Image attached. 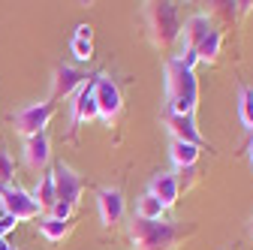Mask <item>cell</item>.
<instances>
[{
  "label": "cell",
  "instance_id": "obj_1",
  "mask_svg": "<svg viewBox=\"0 0 253 250\" xmlns=\"http://www.w3.org/2000/svg\"><path fill=\"white\" fill-rule=\"evenodd\" d=\"M163 76H166V100H169L166 112L196 118V106H199V79H196V73L181 67L175 57H169L166 67H163Z\"/></svg>",
  "mask_w": 253,
  "mask_h": 250
},
{
  "label": "cell",
  "instance_id": "obj_2",
  "mask_svg": "<svg viewBox=\"0 0 253 250\" xmlns=\"http://www.w3.org/2000/svg\"><path fill=\"white\" fill-rule=\"evenodd\" d=\"M184 235H190V226L178 220H142V217H133L130 223L133 250H172Z\"/></svg>",
  "mask_w": 253,
  "mask_h": 250
},
{
  "label": "cell",
  "instance_id": "obj_3",
  "mask_svg": "<svg viewBox=\"0 0 253 250\" xmlns=\"http://www.w3.org/2000/svg\"><path fill=\"white\" fill-rule=\"evenodd\" d=\"M145 24H148V37H151L154 48H169L181 37V18H178V6L172 0L145 3Z\"/></svg>",
  "mask_w": 253,
  "mask_h": 250
},
{
  "label": "cell",
  "instance_id": "obj_4",
  "mask_svg": "<svg viewBox=\"0 0 253 250\" xmlns=\"http://www.w3.org/2000/svg\"><path fill=\"white\" fill-rule=\"evenodd\" d=\"M57 106L51 100H42V103H30V106H21L18 112L9 115V124L15 127L18 136L30 139V136H37V133H45V127L51 124Z\"/></svg>",
  "mask_w": 253,
  "mask_h": 250
},
{
  "label": "cell",
  "instance_id": "obj_5",
  "mask_svg": "<svg viewBox=\"0 0 253 250\" xmlns=\"http://www.w3.org/2000/svg\"><path fill=\"white\" fill-rule=\"evenodd\" d=\"M90 82H93V97H97L100 118H103V124H109V127H112V124L121 118V112H124L121 87H118V82H115L109 73H97Z\"/></svg>",
  "mask_w": 253,
  "mask_h": 250
},
{
  "label": "cell",
  "instance_id": "obj_6",
  "mask_svg": "<svg viewBox=\"0 0 253 250\" xmlns=\"http://www.w3.org/2000/svg\"><path fill=\"white\" fill-rule=\"evenodd\" d=\"M51 175H54V196H57L54 205H63V208L76 211L79 202H82V193H84L82 175H79L73 166H67V163H57V166L51 169Z\"/></svg>",
  "mask_w": 253,
  "mask_h": 250
},
{
  "label": "cell",
  "instance_id": "obj_7",
  "mask_svg": "<svg viewBox=\"0 0 253 250\" xmlns=\"http://www.w3.org/2000/svg\"><path fill=\"white\" fill-rule=\"evenodd\" d=\"M0 205H3V214L15 217V220H37V217H42V211L34 202L30 190H24L18 184H9L0 190Z\"/></svg>",
  "mask_w": 253,
  "mask_h": 250
},
{
  "label": "cell",
  "instance_id": "obj_8",
  "mask_svg": "<svg viewBox=\"0 0 253 250\" xmlns=\"http://www.w3.org/2000/svg\"><path fill=\"white\" fill-rule=\"evenodd\" d=\"M70 136L76 139V130L79 124H87V121H97L100 118V109H97V97H93V82H84L76 93V100L70 103Z\"/></svg>",
  "mask_w": 253,
  "mask_h": 250
},
{
  "label": "cell",
  "instance_id": "obj_9",
  "mask_svg": "<svg viewBox=\"0 0 253 250\" xmlns=\"http://www.w3.org/2000/svg\"><path fill=\"white\" fill-rule=\"evenodd\" d=\"M97 208H100V223L112 229L124 217V193L121 187H100L97 190Z\"/></svg>",
  "mask_w": 253,
  "mask_h": 250
},
{
  "label": "cell",
  "instance_id": "obj_10",
  "mask_svg": "<svg viewBox=\"0 0 253 250\" xmlns=\"http://www.w3.org/2000/svg\"><path fill=\"white\" fill-rule=\"evenodd\" d=\"M87 82V76L82 73V70H76V67H70V64H60L57 70H54V76H51V103L54 100H67V97H73V93H79V87Z\"/></svg>",
  "mask_w": 253,
  "mask_h": 250
},
{
  "label": "cell",
  "instance_id": "obj_11",
  "mask_svg": "<svg viewBox=\"0 0 253 250\" xmlns=\"http://www.w3.org/2000/svg\"><path fill=\"white\" fill-rule=\"evenodd\" d=\"M214 27L211 15L208 12H193L184 24H181V51H196V45L208 37V30Z\"/></svg>",
  "mask_w": 253,
  "mask_h": 250
},
{
  "label": "cell",
  "instance_id": "obj_12",
  "mask_svg": "<svg viewBox=\"0 0 253 250\" xmlns=\"http://www.w3.org/2000/svg\"><path fill=\"white\" fill-rule=\"evenodd\" d=\"M48 160H51V139H48V133H37V136L24 139V166L27 169L45 172Z\"/></svg>",
  "mask_w": 253,
  "mask_h": 250
},
{
  "label": "cell",
  "instance_id": "obj_13",
  "mask_svg": "<svg viewBox=\"0 0 253 250\" xmlns=\"http://www.w3.org/2000/svg\"><path fill=\"white\" fill-rule=\"evenodd\" d=\"M148 193L157 196L163 202V208H175L178 205V193H181V184H178V175L175 172H157L148 184Z\"/></svg>",
  "mask_w": 253,
  "mask_h": 250
},
{
  "label": "cell",
  "instance_id": "obj_14",
  "mask_svg": "<svg viewBox=\"0 0 253 250\" xmlns=\"http://www.w3.org/2000/svg\"><path fill=\"white\" fill-rule=\"evenodd\" d=\"M166 130L178 142H190V145H199V148L205 145V139H202V133L196 127V118H190V115H172V112H166Z\"/></svg>",
  "mask_w": 253,
  "mask_h": 250
},
{
  "label": "cell",
  "instance_id": "obj_15",
  "mask_svg": "<svg viewBox=\"0 0 253 250\" xmlns=\"http://www.w3.org/2000/svg\"><path fill=\"white\" fill-rule=\"evenodd\" d=\"M199 154H202V148H199V145L178 142V139H172V142H169V157H172V163H175V169H178V172H181V169H193V166L199 163Z\"/></svg>",
  "mask_w": 253,
  "mask_h": 250
},
{
  "label": "cell",
  "instance_id": "obj_16",
  "mask_svg": "<svg viewBox=\"0 0 253 250\" xmlns=\"http://www.w3.org/2000/svg\"><path fill=\"white\" fill-rule=\"evenodd\" d=\"M37 229H40V235L48 244H57V241H63V238L73 232V220H57V217H51V214H42L40 223H37Z\"/></svg>",
  "mask_w": 253,
  "mask_h": 250
},
{
  "label": "cell",
  "instance_id": "obj_17",
  "mask_svg": "<svg viewBox=\"0 0 253 250\" xmlns=\"http://www.w3.org/2000/svg\"><path fill=\"white\" fill-rule=\"evenodd\" d=\"M30 196H34V202L40 205L42 214H48L54 208V202H57V196H54V175L51 172H40V181H37L34 190H30Z\"/></svg>",
  "mask_w": 253,
  "mask_h": 250
},
{
  "label": "cell",
  "instance_id": "obj_18",
  "mask_svg": "<svg viewBox=\"0 0 253 250\" xmlns=\"http://www.w3.org/2000/svg\"><path fill=\"white\" fill-rule=\"evenodd\" d=\"M220 48H223V30L211 27V30H208V37L196 45V57H199V64H214V60L220 57Z\"/></svg>",
  "mask_w": 253,
  "mask_h": 250
},
{
  "label": "cell",
  "instance_id": "obj_19",
  "mask_svg": "<svg viewBox=\"0 0 253 250\" xmlns=\"http://www.w3.org/2000/svg\"><path fill=\"white\" fill-rule=\"evenodd\" d=\"M238 121L244 130L253 133V87H247V84L238 87Z\"/></svg>",
  "mask_w": 253,
  "mask_h": 250
},
{
  "label": "cell",
  "instance_id": "obj_20",
  "mask_svg": "<svg viewBox=\"0 0 253 250\" xmlns=\"http://www.w3.org/2000/svg\"><path fill=\"white\" fill-rule=\"evenodd\" d=\"M163 214H166L163 202L157 199V196H151V193H145L136 202V217H142V220H163Z\"/></svg>",
  "mask_w": 253,
  "mask_h": 250
},
{
  "label": "cell",
  "instance_id": "obj_21",
  "mask_svg": "<svg viewBox=\"0 0 253 250\" xmlns=\"http://www.w3.org/2000/svg\"><path fill=\"white\" fill-rule=\"evenodd\" d=\"M12 184V157L6 148H0V187Z\"/></svg>",
  "mask_w": 253,
  "mask_h": 250
},
{
  "label": "cell",
  "instance_id": "obj_22",
  "mask_svg": "<svg viewBox=\"0 0 253 250\" xmlns=\"http://www.w3.org/2000/svg\"><path fill=\"white\" fill-rule=\"evenodd\" d=\"M70 48H73V54H76V60H79V64H90V57H93V42L73 40V42H70Z\"/></svg>",
  "mask_w": 253,
  "mask_h": 250
},
{
  "label": "cell",
  "instance_id": "obj_23",
  "mask_svg": "<svg viewBox=\"0 0 253 250\" xmlns=\"http://www.w3.org/2000/svg\"><path fill=\"white\" fill-rule=\"evenodd\" d=\"M15 223H18L15 217H9V214H0V238H6V235L15 229Z\"/></svg>",
  "mask_w": 253,
  "mask_h": 250
},
{
  "label": "cell",
  "instance_id": "obj_24",
  "mask_svg": "<svg viewBox=\"0 0 253 250\" xmlns=\"http://www.w3.org/2000/svg\"><path fill=\"white\" fill-rule=\"evenodd\" d=\"M90 37H93V30H90V24H79V27H76V37H73V40L90 42Z\"/></svg>",
  "mask_w": 253,
  "mask_h": 250
},
{
  "label": "cell",
  "instance_id": "obj_25",
  "mask_svg": "<svg viewBox=\"0 0 253 250\" xmlns=\"http://www.w3.org/2000/svg\"><path fill=\"white\" fill-rule=\"evenodd\" d=\"M0 250H12V244H9V238H0Z\"/></svg>",
  "mask_w": 253,
  "mask_h": 250
},
{
  "label": "cell",
  "instance_id": "obj_26",
  "mask_svg": "<svg viewBox=\"0 0 253 250\" xmlns=\"http://www.w3.org/2000/svg\"><path fill=\"white\" fill-rule=\"evenodd\" d=\"M247 157H250V169H253V139H250V145H247Z\"/></svg>",
  "mask_w": 253,
  "mask_h": 250
},
{
  "label": "cell",
  "instance_id": "obj_27",
  "mask_svg": "<svg viewBox=\"0 0 253 250\" xmlns=\"http://www.w3.org/2000/svg\"><path fill=\"white\" fill-rule=\"evenodd\" d=\"M247 235L253 238V214H250V220H247Z\"/></svg>",
  "mask_w": 253,
  "mask_h": 250
},
{
  "label": "cell",
  "instance_id": "obj_28",
  "mask_svg": "<svg viewBox=\"0 0 253 250\" xmlns=\"http://www.w3.org/2000/svg\"><path fill=\"white\" fill-rule=\"evenodd\" d=\"M12 250H18V247H12Z\"/></svg>",
  "mask_w": 253,
  "mask_h": 250
},
{
  "label": "cell",
  "instance_id": "obj_29",
  "mask_svg": "<svg viewBox=\"0 0 253 250\" xmlns=\"http://www.w3.org/2000/svg\"><path fill=\"white\" fill-rule=\"evenodd\" d=\"M0 190H3V187H0Z\"/></svg>",
  "mask_w": 253,
  "mask_h": 250
}]
</instances>
